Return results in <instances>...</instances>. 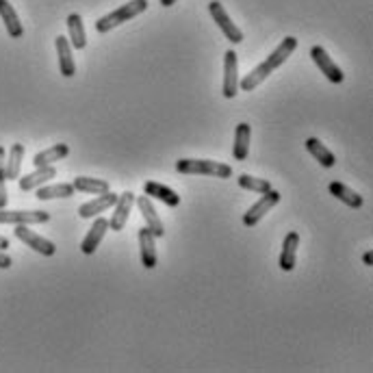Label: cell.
<instances>
[{"instance_id":"obj_22","label":"cell","mask_w":373,"mask_h":373,"mask_svg":"<svg viewBox=\"0 0 373 373\" xmlns=\"http://www.w3.org/2000/svg\"><path fill=\"white\" fill-rule=\"evenodd\" d=\"M0 17H3L5 27H7V33L9 37L13 39H20L22 35H24V29H22V22L13 9V5L9 3V0H0Z\"/></svg>"},{"instance_id":"obj_20","label":"cell","mask_w":373,"mask_h":373,"mask_svg":"<svg viewBox=\"0 0 373 373\" xmlns=\"http://www.w3.org/2000/svg\"><path fill=\"white\" fill-rule=\"evenodd\" d=\"M272 72H274V70L269 68L265 61L258 63L252 72H248L244 78L239 80V90H241V92H254L262 80H267V78L272 76Z\"/></svg>"},{"instance_id":"obj_19","label":"cell","mask_w":373,"mask_h":373,"mask_svg":"<svg viewBox=\"0 0 373 373\" xmlns=\"http://www.w3.org/2000/svg\"><path fill=\"white\" fill-rule=\"evenodd\" d=\"M250 139H252V128L250 124L241 122L237 126V133H234V146H232V155L234 161H246L250 155Z\"/></svg>"},{"instance_id":"obj_31","label":"cell","mask_w":373,"mask_h":373,"mask_svg":"<svg viewBox=\"0 0 373 373\" xmlns=\"http://www.w3.org/2000/svg\"><path fill=\"white\" fill-rule=\"evenodd\" d=\"M11 262H13V260H11L3 250H0V269H9V267H11Z\"/></svg>"},{"instance_id":"obj_6","label":"cell","mask_w":373,"mask_h":373,"mask_svg":"<svg viewBox=\"0 0 373 373\" xmlns=\"http://www.w3.org/2000/svg\"><path fill=\"white\" fill-rule=\"evenodd\" d=\"M311 57H313V61H315L317 68L321 70V74H325L328 80L335 83V85L343 83V78H345L343 70H341L339 65L332 61V57L325 52V48H321V46H313V48H311Z\"/></svg>"},{"instance_id":"obj_28","label":"cell","mask_w":373,"mask_h":373,"mask_svg":"<svg viewBox=\"0 0 373 373\" xmlns=\"http://www.w3.org/2000/svg\"><path fill=\"white\" fill-rule=\"evenodd\" d=\"M74 189L76 191H83V193H94V195H100V193H106L111 191L106 181H100V178H87V176H78L74 178Z\"/></svg>"},{"instance_id":"obj_18","label":"cell","mask_w":373,"mask_h":373,"mask_svg":"<svg viewBox=\"0 0 373 373\" xmlns=\"http://www.w3.org/2000/svg\"><path fill=\"white\" fill-rule=\"evenodd\" d=\"M295 48H297V39L295 37H284L278 43V48L265 59V63L269 65L272 70H278V68H282L284 63H287V59L295 52Z\"/></svg>"},{"instance_id":"obj_4","label":"cell","mask_w":373,"mask_h":373,"mask_svg":"<svg viewBox=\"0 0 373 373\" xmlns=\"http://www.w3.org/2000/svg\"><path fill=\"white\" fill-rule=\"evenodd\" d=\"M13 234L22 241V244H27L31 250H35V252L41 254V256H55V254H57V246L52 244V241L43 239V237H39L37 232L29 230L27 224H15Z\"/></svg>"},{"instance_id":"obj_2","label":"cell","mask_w":373,"mask_h":373,"mask_svg":"<svg viewBox=\"0 0 373 373\" xmlns=\"http://www.w3.org/2000/svg\"><path fill=\"white\" fill-rule=\"evenodd\" d=\"M178 174H202V176H215V178H230L232 167L219 161L209 159H181L176 161Z\"/></svg>"},{"instance_id":"obj_11","label":"cell","mask_w":373,"mask_h":373,"mask_svg":"<svg viewBox=\"0 0 373 373\" xmlns=\"http://www.w3.org/2000/svg\"><path fill=\"white\" fill-rule=\"evenodd\" d=\"M137 206H139V211H141V215H143L146 228H148L152 234H155L157 239H163L165 228H163V222H161V217L157 215L155 206H152L150 197H148V195H139V197H137Z\"/></svg>"},{"instance_id":"obj_9","label":"cell","mask_w":373,"mask_h":373,"mask_svg":"<svg viewBox=\"0 0 373 373\" xmlns=\"http://www.w3.org/2000/svg\"><path fill=\"white\" fill-rule=\"evenodd\" d=\"M133 202H135V193L124 191V193L118 195V202L113 204V206H115V213L111 215V222H108V228H111L113 232L124 230V226L128 224V217H130V209H133Z\"/></svg>"},{"instance_id":"obj_5","label":"cell","mask_w":373,"mask_h":373,"mask_svg":"<svg viewBox=\"0 0 373 373\" xmlns=\"http://www.w3.org/2000/svg\"><path fill=\"white\" fill-rule=\"evenodd\" d=\"M280 202V193L278 191H274V189H269V191H265V193H262V197H260V200L256 202V204H252L250 206V211L244 215V224L246 226H256L258 222H260V219L262 217H265L276 204Z\"/></svg>"},{"instance_id":"obj_34","label":"cell","mask_w":373,"mask_h":373,"mask_svg":"<svg viewBox=\"0 0 373 373\" xmlns=\"http://www.w3.org/2000/svg\"><path fill=\"white\" fill-rule=\"evenodd\" d=\"M161 7H171V5H176V0H159Z\"/></svg>"},{"instance_id":"obj_14","label":"cell","mask_w":373,"mask_h":373,"mask_svg":"<svg viewBox=\"0 0 373 373\" xmlns=\"http://www.w3.org/2000/svg\"><path fill=\"white\" fill-rule=\"evenodd\" d=\"M106 230H108V219H104V217H96V222H94V226L87 230V234H85V239H83V244H80V250H83V254H94L96 250H98V246H100V241L104 239V234H106Z\"/></svg>"},{"instance_id":"obj_33","label":"cell","mask_w":373,"mask_h":373,"mask_svg":"<svg viewBox=\"0 0 373 373\" xmlns=\"http://www.w3.org/2000/svg\"><path fill=\"white\" fill-rule=\"evenodd\" d=\"M9 248V239L7 237H0V250H7Z\"/></svg>"},{"instance_id":"obj_16","label":"cell","mask_w":373,"mask_h":373,"mask_svg":"<svg viewBox=\"0 0 373 373\" xmlns=\"http://www.w3.org/2000/svg\"><path fill=\"white\" fill-rule=\"evenodd\" d=\"M143 193H146L148 197H155V200H159V202L171 206V209L181 204V195L174 191V189H169V187L157 183V181H148V183L143 185Z\"/></svg>"},{"instance_id":"obj_23","label":"cell","mask_w":373,"mask_h":373,"mask_svg":"<svg viewBox=\"0 0 373 373\" xmlns=\"http://www.w3.org/2000/svg\"><path fill=\"white\" fill-rule=\"evenodd\" d=\"M328 189H330V193L337 197V200H341L345 206H349V209H360L363 204H365V200H363V195L360 193H356L354 189H349L347 185H343V183H330L328 185Z\"/></svg>"},{"instance_id":"obj_17","label":"cell","mask_w":373,"mask_h":373,"mask_svg":"<svg viewBox=\"0 0 373 373\" xmlns=\"http://www.w3.org/2000/svg\"><path fill=\"white\" fill-rule=\"evenodd\" d=\"M57 176V169H55V165H46V167H35V171L33 174H27V176H20L17 181V185H20V189L22 191H33V189H37V187H41L43 183H48L50 178H55Z\"/></svg>"},{"instance_id":"obj_8","label":"cell","mask_w":373,"mask_h":373,"mask_svg":"<svg viewBox=\"0 0 373 373\" xmlns=\"http://www.w3.org/2000/svg\"><path fill=\"white\" fill-rule=\"evenodd\" d=\"M224 98L232 100L239 94V63H237V52L228 50L224 55Z\"/></svg>"},{"instance_id":"obj_3","label":"cell","mask_w":373,"mask_h":373,"mask_svg":"<svg viewBox=\"0 0 373 373\" xmlns=\"http://www.w3.org/2000/svg\"><path fill=\"white\" fill-rule=\"evenodd\" d=\"M209 11H211V15H213V20H215V24L219 27V31L224 33V37H226L228 41H232V43H241V41H244V33H241V29L230 20L228 11L224 9V5L219 3V0H211V3H209Z\"/></svg>"},{"instance_id":"obj_27","label":"cell","mask_w":373,"mask_h":373,"mask_svg":"<svg viewBox=\"0 0 373 373\" xmlns=\"http://www.w3.org/2000/svg\"><path fill=\"white\" fill-rule=\"evenodd\" d=\"M74 185L68 183H59V185H46V187H37V200H55V197H72L74 195Z\"/></svg>"},{"instance_id":"obj_10","label":"cell","mask_w":373,"mask_h":373,"mask_svg":"<svg viewBox=\"0 0 373 373\" xmlns=\"http://www.w3.org/2000/svg\"><path fill=\"white\" fill-rule=\"evenodd\" d=\"M115 202H118V193H113V191L100 193L98 197H94L92 202H85V204H80L78 215H80L83 219H94L96 215L104 213L106 209H111Z\"/></svg>"},{"instance_id":"obj_1","label":"cell","mask_w":373,"mask_h":373,"mask_svg":"<svg viewBox=\"0 0 373 373\" xmlns=\"http://www.w3.org/2000/svg\"><path fill=\"white\" fill-rule=\"evenodd\" d=\"M146 9H148V0H130V3L122 5L120 9H115V11H111V13H106L104 17H100V20L96 22V31H98V33H108L111 29L124 24V22L137 17V15L143 13Z\"/></svg>"},{"instance_id":"obj_21","label":"cell","mask_w":373,"mask_h":373,"mask_svg":"<svg viewBox=\"0 0 373 373\" xmlns=\"http://www.w3.org/2000/svg\"><path fill=\"white\" fill-rule=\"evenodd\" d=\"M70 155V146L68 143H57L48 150H41L33 157V165L35 167H46V165H55L57 161L65 159Z\"/></svg>"},{"instance_id":"obj_13","label":"cell","mask_w":373,"mask_h":373,"mask_svg":"<svg viewBox=\"0 0 373 373\" xmlns=\"http://www.w3.org/2000/svg\"><path fill=\"white\" fill-rule=\"evenodd\" d=\"M297 248H300V232H289L284 237L282 244V252H280V260L278 265L282 272H293L295 269V260H297Z\"/></svg>"},{"instance_id":"obj_15","label":"cell","mask_w":373,"mask_h":373,"mask_svg":"<svg viewBox=\"0 0 373 373\" xmlns=\"http://www.w3.org/2000/svg\"><path fill=\"white\" fill-rule=\"evenodd\" d=\"M157 237L152 234L146 226L139 230V252H141V265L146 269H155L157 267V246H155Z\"/></svg>"},{"instance_id":"obj_12","label":"cell","mask_w":373,"mask_h":373,"mask_svg":"<svg viewBox=\"0 0 373 373\" xmlns=\"http://www.w3.org/2000/svg\"><path fill=\"white\" fill-rule=\"evenodd\" d=\"M55 46H57V55H59V72L65 78H72L76 74V63L72 57V46H70V39L59 35L55 39Z\"/></svg>"},{"instance_id":"obj_24","label":"cell","mask_w":373,"mask_h":373,"mask_svg":"<svg viewBox=\"0 0 373 373\" xmlns=\"http://www.w3.org/2000/svg\"><path fill=\"white\" fill-rule=\"evenodd\" d=\"M22 161H24V146L13 143L11 150H9V159H5V176H7V181H17L20 178Z\"/></svg>"},{"instance_id":"obj_30","label":"cell","mask_w":373,"mask_h":373,"mask_svg":"<svg viewBox=\"0 0 373 373\" xmlns=\"http://www.w3.org/2000/svg\"><path fill=\"white\" fill-rule=\"evenodd\" d=\"M5 157H7V152H5L3 146H0V209H5L7 202H9L7 187H5V183H7V176H5Z\"/></svg>"},{"instance_id":"obj_29","label":"cell","mask_w":373,"mask_h":373,"mask_svg":"<svg viewBox=\"0 0 373 373\" xmlns=\"http://www.w3.org/2000/svg\"><path fill=\"white\" fill-rule=\"evenodd\" d=\"M237 181H239V187H241V189H248V191H254V193H265V191L272 189L269 181H265V178H254V176H250V174H241Z\"/></svg>"},{"instance_id":"obj_32","label":"cell","mask_w":373,"mask_h":373,"mask_svg":"<svg viewBox=\"0 0 373 373\" xmlns=\"http://www.w3.org/2000/svg\"><path fill=\"white\" fill-rule=\"evenodd\" d=\"M363 262H365L367 267H371V265H373V254H371V252H365V254H363Z\"/></svg>"},{"instance_id":"obj_7","label":"cell","mask_w":373,"mask_h":373,"mask_svg":"<svg viewBox=\"0 0 373 373\" xmlns=\"http://www.w3.org/2000/svg\"><path fill=\"white\" fill-rule=\"evenodd\" d=\"M50 213L46 211H7L0 209V224H46Z\"/></svg>"},{"instance_id":"obj_25","label":"cell","mask_w":373,"mask_h":373,"mask_svg":"<svg viewBox=\"0 0 373 373\" xmlns=\"http://www.w3.org/2000/svg\"><path fill=\"white\" fill-rule=\"evenodd\" d=\"M68 31H70V46L76 50H83L87 46V35L83 27V17L78 13H72L68 17Z\"/></svg>"},{"instance_id":"obj_26","label":"cell","mask_w":373,"mask_h":373,"mask_svg":"<svg viewBox=\"0 0 373 373\" xmlns=\"http://www.w3.org/2000/svg\"><path fill=\"white\" fill-rule=\"evenodd\" d=\"M306 150H309L311 155L319 161V165H323V167H335L337 165V157L319 139H315V137L306 139Z\"/></svg>"}]
</instances>
